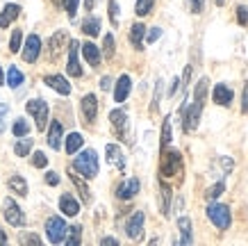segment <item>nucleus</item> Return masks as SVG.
I'll list each match as a JSON object with an SVG mask.
<instances>
[{"mask_svg": "<svg viewBox=\"0 0 248 246\" xmlns=\"http://www.w3.org/2000/svg\"><path fill=\"white\" fill-rule=\"evenodd\" d=\"M148 246H159V239H157V237H153V239H151V244H148Z\"/></svg>", "mask_w": 248, "mask_h": 246, "instance_id": "bf43d9fd", "label": "nucleus"}, {"mask_svg": "<svg viewBox=\"0 0 248 246\" xmlns=\"http://www.w3.org/2000/svg\"><path fill=\"white\" fill-rule=\"evenodd\" d=\"M178 230H180V237L173 242V246H191L194 244V237H191V219H189V216H180V219H178Z\"/></svg>", "mask_w": 248, "mask_h": 246, "instance_id": "2eb2a0df", "label": "nucleus"}, {"mask_svg": "<svg viewBox=\"0 0 248 246\" xmlns=\"http://www.w3.org/2000/svg\"><path fill=\"white\" fill-rule=\"evenodd\" d=\"M32 146H34V139H30V137H23V139H18V142H16L14 153L18 157H28V155H30V150H32Z\"/></svg>", "mask_w": 248, "mask_h": 246, "instance_id": "7c9ffc66", "label": "nucleus"}, {"mask_svg": "<svg viewBox=\"0 0 248 246\" xmlns=\"http://www.w3.org/2000/svg\"><path fill=\"white\" fill-rule=\"evenodd\" d=\"M60 210L66 216H78L80 214V203H78L71 194H62L60 196Z\"/></svg>", "mask_w": 248, "mask_h": 246, "instance_id": "b1692460", "label": "nucleus"}, {"mask_svg": "<svg viewBox=\"0 0 248 246\" xmlns=\"http://www.w3.org/2000/svg\"><path fill=\"white\" fill-rule=\"evenodd\" d=\"M130 87H132L130 75H121L119 80H116V87H114V100H116V103H123L130 94Z\"/></svg>", "mask_w": 248, "mask_h": 246, "instance_id": "5701e85b", "label": "nucleus"}, {"mask_svg": "<svg viewBox=\"0 0 248 246\" xmlns=\"http://www.w3.org/2000/svg\"><path fill=\"white\" fill-rule=\"evenodd\" d=\"M18 242H21V246H44V242H41L37 232H21Z\"/></svg>", "mask_w": 248, "mask_h": 246, "instance_id": "473e14b6", "label": "nucleus"}, {"mask_svg": "<svg viewBox=\"0 0 248 246\" xmlns=\"http://www.w3.org/2000/svg\"><path fill=\"white\" fill-rule=\"evenodd\" d=\"M203 2L205 0H191V14H201L203 12Z\"/></svg>", "mask_w": 248, "mask_h": 246, "instance_id": "3c124183", "label": "nucleus"}, {"mask_svg": "<svg viewBox=\"0 0 248 246\" xmlns=\"http://www.w3.org/2000/svg\"><path fill=\"white\" fill-rule=\"evenodd\" d=\"M21 41H23V32L21 30H14V32H12V39H9V50L18 52V50H21Z\"/></svg>", "mask_w": 248, "mask_h": 246, "instance_id": "58836bf2", "label": "nucleus"}, {"mask_svg": "<svg viewBox=\"0 0 248 246\" xmlns=\"http://www.w3.org/2000/svg\"><path fill=\"white\" fill-rule=\"evenodd\" d=\"M109 123H112L114 132H116V137L119 139H125V128H128V114H125V110H112L109 112ZM128 142V139H125Z\"/></svg>", "mask_w": 248, "mask_h": 246, "instance_id": "f8f14e48", "label": "nucleus"}, {"mask_svg": "<svg viewBox=\"0 0 248 246\" xmlns=\"http://www.w3.org/2000/svg\"><path fill=\"white\" fill-rule=\"evenodd\" d=\"M162 84H164V82H162V80H157V82H155V96H153L151 112H157V110H159V98H162Z\"/></svg>", "mask_w": 248, "mask_h": 246, "instance_id": "a19ab883", "label": "nucleus"}, {"mask_svg": "<svg viewBox=\"0 0 248 246\" xmlns=\"http://www.w3.org/2000/svg\"><path fill=\"white\" fill-rule=\"evenodd\" d=\"M32 166H37V169H46V166H48V157H46V153L37 150V153L32 155Z\"/></svg>", "mask_w": 248, "mask_h": 246, "instance_id": "79ce46f5", "label": "nucleus"}, {"mask_svg": "<svg viewBox=\"0 0 248 246\" xmlns=\"http://www.w3.org/2000/svg\"><path fill=\"white\" fill-rule=\"evenodd\" d=\"M66 232H68V226L62 216H57V214L48 216V221H46V235L50 239V244H62L66 239Z\"/></svg>", "mask_w": 248, "mask_h": 246, "instance_id": "39448f33", "label": "nucleus"}, {"mask_svg": "<svg viewBox=\"0 0 248 246\" xmlns=\"http://www.w3.org/2000/svg\"><path fill=\"white\" fill-rule=\"evenodd\" d=\"M114 37L112 34H105V41H103V52H100V55H105L107 60H112L114 57Z\"/></svg>", "mask_w": 248, "mask_h": 246, "instance_id": "4c0bfd02", "label": "nucleus"}, {"mask_svg": "<svg viewBox=\"0 0 248 246\" xmlns=\"http://www.w3.org/2000/svg\"><path fill=\"white\" fill-rule=\"evenodd\" d=\"M93 5H96V0H84V9H87V12H91Z\"/></svg>", "mask_w": 248, "mask_h": 246, "instance_id": "4d7b16f0", "label": "nucleus"}, {"mask_svg": "<svg viewBox=\"0 0 248 246\" xmlns=\"http://www.w3.org/2000/svg\"><path fill=\"white\" fill-rule=\"evenodd\" d=\"M221 166H223V171H226V173H230V171H232V166H234L232 157H221Z\"/></svg>", "mask_w": 248, "mask_h": 246, "instance_id": "8fccbe9b", "label": "nucleus"}, {"mask_svg": "<svg viewBox=\"0 0 248 246\" xmlns=\"http://www.w3.org/2000/svg\"><path fill=\"white\" fill-rule=\"evenodd\" d=\"M223 192H226V180H218L217 185H212L210 189H207L205 198H207V201H217V198L223 194Z\"/></svg>", "mask_w": 248, "mask_h": 246, "instance_id": "f704fd0d", "label": "nucleus"}, {"mask_svg": "<svg viewBox=\"0 0 248 246\" xmlns=\"http://www.w3.org/2000/svg\"><path fill=\"white\" fill-rule=\"evenodd\" d=\"M143 37H146V25L143 23H135L130 28V44L135 46L137 50H143Z\"/></svg>", "mask_w": 248, "mask_h": 246, "instance_id": "a878e982", "label": "nucleus"}, {"mask_svg": "<svg viewBox=\"0 0 248 246\" xmlns=\"http://www.w3.org/2000/svg\"><path fill=\"white\" fill-rule=\"evenodd\" d=\"M226 2H228V0H217V5H218V7H223Z\"/></svg>", "mask_w": 248, "mask_h": 246, "instance_id": "052dcab7", "label": "nucleus"}, {"mask_svg": "<svg viewBox=\"0 0 248 246\" xmlns=\"http://www.w3.org/2000/svg\"><path fill=\"white\" fill-rule=\"evenodd\" d=\"M143 221H146V214L143 212H135V214L128 219V224H125V232H128V237L132 242H139L143 237Z\"/></svg>", "mask_w": 248, "mask_h": 246, "instance_id": "1a4fd4ad", "label": "nucleus"}, {"mask_svg": "<svg viewBox=\"0 0 248 246\" xmlns=\"http://www.w3.org/2000/svg\"><path fill=\"white\" fill-rule=\"evenodd\" d=\"M25 110H28V114L34 116L39 132H44L46 126H48V103L41 100V98H34V100H28V103H25Z\"/></svg>", "mask_w": 248, "mask_h": 246, "instance_id": "423d86ee", "label": "nucleus"}, {"mask_svg": "<svg viewBox=\"0 0 248 246\" xmlns=\"http://www.w3.org/2000/svg\"><path fill=\"white\" fill-rule=\"evenodd\" d=\"M159 37H162V28H151V32H146V41L148 44H155Z\"/></svg>", "mask_w": 248, "mask_h": 246, "instance_id": "a18cd8bd", "label": "nucleus"}, {"mask_svg": "<svg viewBox=\"0 0 248 246\" xmlns=\"http://www.w3.org/2000/svg\"><path fill=\"white\" fill-rule=\"evenodd\" d=\"M178 84H180V78H173L171 80V87H169V96H175V91H178Z\"/></svg>", "mask_w": 248, "mask_h": 246, "instance_id": "864d4df0", "label": "nucleus"}, {"mask_svg": "<svg viewBox=\"0 0 248 246\" xmlns=\"http://www.w3.org/2000/svg\"><path fill=\"white\" fill-rule=\"evenodd\" d=\"M105 155H107V162L116 166V169H125V155L121 150L119 144H107L105 146Z\"/></svg>", "mask_w": 248, "mask_h": 246, "instance_id": "dca6fc26", "label": "nucleus"}, {"mask_svg": "<svg viewBox=\"0 0 248 246\" xmlns=\"http://www.w3.org/2000/svg\"><path fill=\"white\" fill-rule=\"evenodd\" d=\"M12 130H14L16 137H28V132H30V126H28V121H25V119H16Z\"/></svg>", "mask_w": 248, "mask_h": 246, "instance_id": "e433bc0d", "label": "nucleus"}, {"mask_svg": "<svg viewBox=\"0 0 248 246\" xmlns=\"http://www.w3.org/2000/svg\"><path fill=\"white\" fill-rule=\"evenodd\" d=\"M73 171L78 176H82V178H96L98 176V155L93 148H87L82 150L80 155L76 157V162H73Z\"/></svg>", "mask_w": 248, "mask_h": 246, "instance_id": "7ed1b4c3", "label": "nucleus"}, {"mask_svg": "<svg viewBox=\"0 0 248 246\" xmlns=\"http://www.w3.org/2000/svg\"><path fill=\"white\" fill-rule=\"evenodd\" d=\"M2 214H5V221H7L9 226H14V228L25 226V214L21 212L18 203H16L14 198H9V196L2 201Z\"/></svg>", "mask_w": 248, "mask_h": 246, "instance_id": "0eeeda50", "label": "nucleus"}, {"mask_svg": "<svg viewBox=\"0 0 248 246\" xmlns=\"http://www.w3.org/2000/svg\"><path fill=\"white\" fill-rule=\"evenodd\" d=\"M78 52H80V44L78 41H68V64H66V73L71 78H82V66L78 60Z\"/></svg>", "mask_w": 248, "mask_h": 246, "instance_id": "6e6552de", "label": "nucleus"}, {"mask_svg": "<svg viewBox=\"0 0 248 246\" xmlns=\"http://www.w3.org/2000/svg\"><path fill=\"white\" fill-rule=\"evenodd\" d=\"M62 5H64V9H66L68 18H76V14H78V5H80V0H62Z\"/></svg>", "mask_w": 248, "mask_h": 246, "instance_id": "ea45409f", "label": "nucleus"}, {"mask_svg": "<svg viewBox=\"0 0 248 246\" xmlns=\"http://www.w3.org/2000/svg\"><path fill=\"white\" fill-rule=\"evenodd\" d=\"M82 32L89 37H98L100 34V18L98 16H87L82 21Z\"/></svg>", "mask_w": 248, "mask_h": 246, "instance_id": "c85d7f7f", "label": "nucleus"}, {"mask_svg": "<svg viewBox=\"0 0 248 246\" xmlns=\"http://www.w3.org/2000/svg\"><path fill=\"white\" fill-rule=\"evenodd\" d=\"M62 134H64V128H62L60 121H53L50 128H48V146L53 150L62 148Z\"/></svg>", "mask_w": 248, "mask_h": 246, "instance_id": "4be33fe9", "label": "nucleus"}, {"mask_svg": "<svg viewBox=\"0 0 248 246\" xmlns=\"http://www.w3.org/2000/svg\"><path fill=\"white\" fill-rule=\"evenodd\" d=\"M44 82L50 87V89H55L57 94H62V96H68V94H71V84H68V80L64 78V75H46Z\"/></svg>", "mask_w": 248, "mask_h": 246, "instance_id": "6ab92c4d", "label": "nucleus"}, {"mask_svg": "<svg viewBox=\"0 0 248 246\" xmlns=\"http://www.w3.org/2000/svg\"><path fill=\"white\" fill-rule=\"evenodd\" d=\"M80 112H82L84 123H93L98 116V98L93 94H87L80 103Z\"/></svg>", "mask_w": 248, "mask_h": 246, "instance_id": "4468645a", "label": "nucleus"}, {"mask_svg": "<svg viewBox=\"0 0 248 246\" xmlns=\"http://www.w3.org/2000/svg\"><path fill=\"white\" fill-rule=\"evenodd\" d=\"M207 84L210 80L207 78H201L198 84H196L194 89V103L189 105V107H182V112H185V132H194L196 128H198V121H201V114H203V107H205V98H207Z\"/></svg>", "mask_w": 248, "mask_h": 246, "instance_id": "f257e3e1", "label": "nucleus"}, {"mask_svg": "<svg viewBox=\"0 0 248 246\" xmlns=\"http://www.w3.org/2000/svg\"><path fill=\"white\" fill-rule=\"evenodd\" d=\"M23 80H25V75L18 71L16 66H9V71H7V84L12 87V89H18L23 84Z\"/></svg>", "mask_w": 248, "mask_h": 246, "instance_id": "2f4dec72", "label": "nucleus"}, {"mask_svg": "<svg viewBox=\"0 0 248 246\" xmlns=\"http://www.w3.org/2000/svg\"><path fill=\"white\" fill-rule=\"evenodd\" d=\"M232 89L230 87H226V84H217L214 87V91H212V100L217 105H221V107H230V103H232Z\"/></svg>", "mask_w": 248, "mask_h": 246, "instance_id": "a211bd4d", "label": "nucleus"}, {"mask_svg": "<svg viewBox=\"0 0 248 246\" xmlns=\"http://www.w3.org/2000/svg\"><path fill=\"white\" fill-rule=\"evenodd\" d=\"M68 176H71V182L76 185V189L80 192V198H82V203H87V205H89V203H91V192H89V187H87V182H84V180L80 178V176H78L73 169L68 171Z\"/></svg>", "mask_w": 248, "mask_h": 246, "instance_id": "393cba45", "label": "nucleus"}, {"mask_svg": "<svg viewBox=\"0 0 248 246\" xmlns=\"http://www.w3.org/2000/svg\"><path fill=\"white\" fill-rule=\"evenodd\" d=\"M46 182H48L50 187H57V185H60V176H57L55 171H48V173H46Z\"/></svg>", "mask_w": 248, "mask_h": 246, "instance_id": "de8ad7c7", "label": "nucleus"}, {"mask_svg": "<svg viewBox=\"0 0 248 246\" xmlns=\"http://www.w3.org/2000/svg\"><path fill=\"white\" fill-rule=\"evenodd\" d=\"M80 244H82V226H71L62 246H80Z\"/></svg>", "mask_w": 248, "mask_h": 246, "instance_id": "cd10ccee", "label": "nucleus"}, {"mask_svg": "<svg viewBox=\"0 0 248 246\" xmlns=\"http://www.w3.org/2000/svg\"><path fill=\"white\" fill-rule=\"evenodd\" d=\"M80 50H82L84 60L89 62V66H93V68L100 66V60H103V55H100V48H98L96 44H91V41H87V44L80 46Z\"/></svg>", "mask_w": 248, "mask_h": 246, "instance_id": "aec40b11", "label": "nucleus"}, {"mask_svg": "<svg viewBox=\"0 0 248 246\" xmlns=\"http://www.w3.org/2000/svg\"><path fill=\"white\" fill-rule=\"evenodd\" d=\"M9 112V105L7 103H0V134L5 132V116Z\"/></svg>", "mask_w": 248, "mask_h": 246, "instance_id": "49530a36", "label": "nucleus"}, {"mask_svg": "<svg viewBox=\"0 0 248 246\" xmlns=\"http://www.w3.org/2000/svg\"><path fill=\"white\" fill-rule=\"evenodd\" d=\"M205 214H207V219L217 226L218 230H228V228H230V224H232L230 208H228V205H223V203L212 201L210 205H207V210H205Z\"/></svg>", "mask_w": 248, "mask_h": 246, "instance_id": "20e7f679", "label": "nucleus"}, {"mask_svg": "<svg viewBox=\"0 0 248 246\" xmlns=\"http://www.w3.org/2000/svg\"><path fill=\"white\" fill-rule=\"evenodd\" d=\"M2 80H5V78H2V66H0V87H2Z\"/></svg>", "mask_w": 248, "mask_h": 246, "instance_id": "680f3d73", "label": "nucleus"}, {"mask_svg": "<svg viewBox=\"0 0 248 246\" xmlns=\"http://www.w3.org/2000/svg\"><path fill=\"white\" fill-rule=\"evenodd\" d=\"M169 144H171V116H166L162 123V150H166Z\"/></svg>", "mask_w": 248, "mask_h": 246, "instance_id": "c9c22d12", "label": "nucleus"}, {"mask_svg": "<svg viewBox=\"0 0 248 246\" xmlns=\"http://www.w3.org/2000/svg\"><path fill=\"white\" fill-rule=\"evenodd\" d=\"M71 39H68L66 30H57L50 37V41H48V55H50V60H57L62 52H64V46L68 44Z\"/></svg>", "mask_w": 248, "mask_h": 246, "instance_id": "9b49d317", "label": "nucleus"}, {"mask_svg": "<svg viewBox=\"0 0 248 246\" xmlns=\"http://www.w3.org/2000/svg\"><path fill=\"white\" fill-rule=\"evenodd\" d=\"M155 7V0H137L135 2V12L137 16H148Z\"/></svg>", "mask_w": 248, "mask_h": 246, "instance_id": "72a5a7b5", "label": "nucleus"}, {"mask_svg": "<svg viewBox=\"0 0 248 246\" xmlns=\"http://www.w3.org/2000/svg\"><path fill=\"white\" fill-rule=\"evenodd\" d=\"M109 21L114 28L119 25V0H109Z\"/></svg>", "mask_w": 248, "mask_h": 246, "instance_id": "37998d69", "label": "nucleus"}, {"mask_svg": "<svg viewBox=\"0 0 248 246\" xmlns=\"http://www.w3.org/2000/svg\"><path fill=\"white\" fill-rule=\"evenodd\" d=\"M100 246H119V239L116 237H103L100 239Z\"/></svg>", "mask_w": 248, "mask_h": 246, "instance_id": "603ef678", "label": "nucleus"}, {"mask_svg": "<svg viewBox=\"0 0 248 246\" xmlns=\"http://www.w3.org/2000/svg\"><path fill=\"white\" fill-rule=\"evenodd\" d=\"M39 52H41V39H39V34H30L25 39V46H23V60L32 64V62L39 60Z\"/></svg>", "mask_w": 248, "mask_h": 246, "instance_id": "ddd939ff", "label": "nucleus"}, {"mask_svg": "<svg viewBox=\"0 0 248 246\" xmlns=\"http://www.w3.org/2000/svg\"><path fill=\"white\" fill-rule=\"evenodd\" d=\"M185 176V160H182L180 150H162V162H159V178H175V182H182Z\"/></svg>", "mask_w": 248, "mask_h": 246, "instance_id": "f03ea898", "label": "nucleus"}, {"mask_svg": "<svg viewBox=\"0 0 248 246\" xmlns=\"http://www.w3.org/2000/svg\"><path fill=\"white\" fill-rule=\"evenodd\" d=\"M139 189H141V182H139V178L123 180V182L116 187V198H121V201H130V198H135V196L139 194Z\"/></svg>", "mask_w": 248, "mask_h": 246, "instance_id": "9d476101", "label": "nucleus"}, {"mask_svg": "<svg viewBox=\"0 0 248 246\" xmlns=\"http://www.w3.org/2000/svg\"><path fill=\"white\" fill-rule=\"evenodd\" d=\"M171 198H173V189L171 185H166V180L159 178V208H162V214L171 216Z\"/></svg>", "mask_w": 248, "mask_h": 246, "instance_id": "f3484780", "label": "nucleus"}, {"mask_svg": "<svg viewBox=\"0 0 248 246\" xmlns=\"http://www.w3.org/2000/svg\"><path fill=\"white\" fill-rule=\"evenodd\" d=\"M237 23H239L241 28L248 25V7L246 5H239V7H237Z\"/></svg>", "mask_w": 248, "mask_h": 246, "instance_id": "c03bdc74", "label": "nucleus"}, {"mask_svg": "<svg viewBox=\"0 0 248 246\" xmlns=\"http://www.w3.org/2000/svg\"><path fill=\"white\" fill-rule=\"evenodd\" d=\"M82 144H84V137L80 132H71L66 137V144H64V148H66L68 155H76L78 150L82 148Z\"/></svg>", "mask_w": 248, "mask_h": 246, "instance_id": "bb28decb", "label": "nucleus"}, {"mask_svg": "<svg viewBox=\"0 0 248 246\" xmlns=\"http://www.w3.org/2000/svg\"><path fill=\"white\" fill-rule=\"evenodd\" d=\"M189 78H191V64L185 68V75H182V87H185V89H187V84H189Z\"/></svg>", "mask_w": 248, "mask_h": 246, "instance_id": "5fc2aeb1", "label": "nucleus"}, {"mask_svg": "<svg viewBox=\"0 0 248 246\" xmlns=\"http://www.w3.org/2000/svg\"><path fill=\"white\" fill-rule=\"evenodd\" d=\"M18 14H21V7H18V5H14V2L5 5L2 12H0V28H9V25L18 18Z\"/></svg>", "mask_w": 248, "mask_h": 246, "instance_id": "412c9836", "label": "nucleus"}, {"mask_svg": "<svg viewBox=\"0 0 248 246\" xmlns=\"http://www.w3.org/2000/svg\"><path fill=\"white\" fill-rule=\"evenodd\" d=\"M0 246H7V235H5V230H0Z\"/></svg>", "mask_w": 248, "mask_h": 246, "instance_id": "13d9d810", "label": "nucleus"}, {"mask_svg": "<svg viewBox=\"0 0 248 246\" xmlns=\"http://www.w3.org/2000/svg\"><path fill=\"white\" fill-rule=\"evenodd\" d=\"M109 87H112V78H107V75H105V78L100 80V89H103V91H107V89H109Z\"/></svg>", "mask_w": 248, "mask_h": 246, "instance_id": "6e6d98bb", "label": "nucleus"}, {"mask_svg": "<svg viewBox=\"0 0 248 246\" xmlns=\"http://www.w3.org/2000/svg\"><path fill=\"white\" fill-rule=\"evenodd\" d=\"M241 114H248V82L244 87V94H241Z\"/></svg>", "mask_w": 248, "mask_h": 246, "instance_id": "09e8293b", "label": "nucleus"}, {"mask_svg": "<svg viewBox=\"0 0 248 246\" xmlns=\"http://www.w3.org/2000/svg\"><path fill=\"white\" fill-rule=\"evenodd\" d=\"M7 185H9V189H12L14 194H18V196H28V182H25V180L21 178V176H9Z\"/></svg>", "mask_w": 248, "mask_h": 246, "instance_id": "c756f323", "label": "nucleus"}]
</instances>
